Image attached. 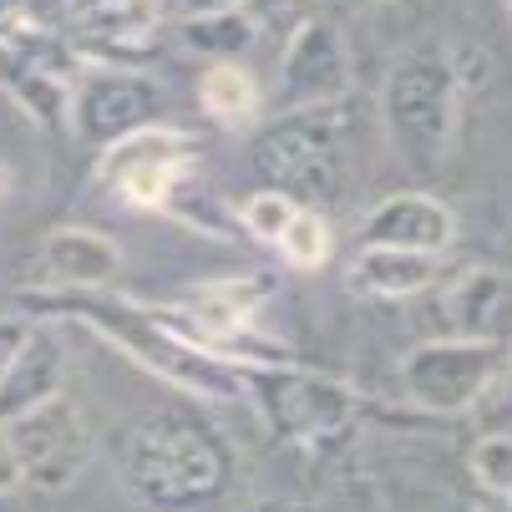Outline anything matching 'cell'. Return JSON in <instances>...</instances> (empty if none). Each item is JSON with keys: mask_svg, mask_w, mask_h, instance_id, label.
Masks as SVG:
<instances>
[{"mask_svg": "<svg viewBox=\"0 0 512 512\" xmlns=\"http://www.w3.org/2000/svg\"><path fill=\"white\" fill-rule=\"evenodd\" d=\"M51 254L71 269V279H102V274L117 264V254H112V249H102V244H92V239H82V234L56 239V249H51Z\"/></svg>", "mask_w": 512, "mask_h": 512, "instance_id": "7", "label": "cell"}, {"mask_svg": "<svg viewBox=\"0 0 512 512\" xmlns=\"http://www.w3.org/2000/svg\"><path fill=\"white\" fill-rule=\"evenodd\" d=\"M472 472H477L492 492H512V436H487V442H477Z\"/></svg>", "mask_w": 512, "mask_h": 512, "instance_id": "8", "label": "cell"}, {"mask_svg": "<svg viewBox=\"0 0 512 512\" xmlns=\"http://www.w3.org/2000/svg\"><path fill=\"white\" fill-rule=\"evenodd\" d=\"M6 188H11V178H6V168H0V198H6Z\"/></svg>", "mask_w": 512, "mask_h": 512, "instance_id": "9", "label": "cell"}, {"mask_svg": "<svg viewBox=\"0 0 512 512\" xmlns=\"http://www.w3.org/2000/svg\"><path fill=\"white\" fill-rule=\"evenodd\" d=\"M203 107L218 117V122H249L254 107H259V92L249 82V71L239 66H218L203 77Z\"/></svg>", "mask_w": 512, "mask_h": 512, "instance_id": "5", "label": "cell"}, {"mask_svg": "<svg viewBox=\"0 0 512 512\" xmlns=\"http://www.w3.org/2000/svg\"><path fill=\"white\" fill-rule=\"evenodd\" d=\"M11 452H16L21 472H31V482H41V487L71 482V472L87 457L77 411L61 406V401H41V406L21 411L16 426H11Z\"/></svg>", "mask_w": 512, "mask_h": 512, "instance_id": "2", "label": "cell"}, {"mask_svg": "<svg viewBox=\"0 0 512 512\" xmlns=\"http://www.w3.org/2000/svg\"><path fill=\"white\" fill-rule=\"evenodd\" d=\"M487 365H492L487 350H421V355L406 365V386H411L426 406L457 411V406L477 401V391H482V381H487Z\"/></svg>", "mask_w": 512, "mask_h": 512, "instance_id": "3", "label": "cell"}, {"mask_svg": "<svg viewBox=\"0 0 512 512\" xmlns=\"http://www.w3.org/2000/svg\"><path fill=\"white\" fill-rule=\"evenodd\" d=\"M122 472L142 497L158 502H188V497H208L224 482V452L208 436L183 421V416H142L122 431L117 442Z\"/></svg>", "mask_w": 512, "mask_h": 512, "instance_id": "1", "label": "cell"}, {"mask_svg": "<svg viewBox=\"0 0 512 512\" xmlns=\"http://www.w3.org/2000/svg\"><path fill=\"white\" fill-rule=\"evenodd\" d=\"M279 249H284V259L289 264H300V269H315L325 254H330V234H325V224L315 213H289V224L279 229V239H274Z\"/></svg>", "mask_w": 512, "mask_h": 512, "instance_id": "6", "label": "cell"}, {"mask_svg": "<svg viewBox=\"0 0 512 512\" xmlns=\"http://www.w3.org/2000/svg\"><path fill=\"white\" fill-rule=\"evenodd\" d=\"M178 168H183V142L178 137H137L107 163V173L127 188L132 203H163Z\"/></svg>", "mask_w": 512, "mask_h": 512, "instance_id": "4", "label": "cell"}]
</instances>
